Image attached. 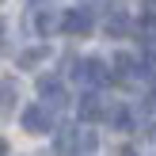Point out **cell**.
<instances>
[{"label":"cell","mask_w":156,"mask_h":156,"mask_svg":"<svg viewBox=\"0 0 156 156\" xmlns=\"http://www.w3.org/2000/svg\"><path fill=\"white\" fill-rule=\"evenodd\" d=\"M53 149H57V156H91L99 149L95 133L91 129H80V126H65L57 133V141H53Z\"/></svg>","instance_id":"obj_1"},{"label":"cell","mask_w":156,"mask_h":156,"mask_svg":"<svg viewBox=\"0 0 156 156\" xmlns=\"http://www.w3.org/2000/svg\"><path fill=\"white\" fill-rule=\"evenodd\" d=\"M73 76H76V84H88V88H99V84L111 80V73H107V65H103L99 57L76 61V65H73Z\"/></svg>","instance_id":"obj_2"},{"label":"cell","mask_w":156,"mask_h":156,"mask_svg":"<svg viewBox=\"0 0 156 156\" xmlns=\"http://www.w3.org/2000/svg\"><path fill=\"white\" fill-rule=\"evenodd\" d=\"M19 122H23V129H27V133H50L53 111H50L46 103H34V107H27V111L19 114Z\"/></svg>","instance_id":"obj_3"},{"label":"cell","mask_w":156,"mask_h":156,"mask_svg":"<svg viewBox=\"0 0 156 156\" xmlns=\"http://www.w3.org/2000/svg\"><path fill=\"white\" fill-rule=\"evenodd\" d=\"M38 95L46 99V107L50 111H61V107L69 103L65 88H61V80H53V76H38Z\"/></svg>","instance_id":"obj_4"},{"label":"cell","mask_w":156,"mask_h":156,"mask_svg":"<svg viewBox=\"0 0 156 156\" xmlns=\"http://www.w3.org/2000/svg\"><path fill=\"white\" fill-rule=\"evenodd\" d=\"M65 34H73V38H84L91 30V12L88 8H73V12H65Z\"/></svg>","instance_id":"obj_5"},{"label":"cell","mask_w":156,"mask_h":156,"mask_svg":"<svg viewBox=\"0 0 156 156\" xmlns=\"http://www.w3.org/2000/svg\"><path fill=\"white\" fill-rule=\"evenodd\" d=\"M76 111H80L84 122H95V118H107V114H111V111H107V103L95 95V91H88V95L80 99V107H76Z\"/></svg>","instance_id":"obj_6"},{"label":"cell","mask_w":156,"mask_h":156,"mask_svg":"<svg viewBox=\"0 0 156 156\" xmlns=\"http://www.w3.org/2000/svg\"><path fill=\"white\" fill-rule=\"evenodd\" d=\"M57 27H65V15L57 19V12H46V8L34 15V30L38 34H50V30H57Z\"/></svg>","instance_id":"obj_7"},{"label":"cell","mask_w":156,"mask_h":156,"mask_svg":"<svg viewBox=\"0 0 156 156\" xmlns=\"http://www.w3.org/2000/svg\"><path fill=\"white\" fill-rule=\"evenodd\" d=\"M114 76H118V80H129V76H137V61L129 57V53H114Z\"/></svg>","instance_id":"obj_8"},{"label":"cell","mask_w":156,"mask_h":156,"mask_svg":"<svg viewBox=\"0 0 156 156\" xmlns=\"http://www.w3.org/2000/svg\"><path fill=\"white\" fill-rule=\"evenodd\" d=\"M126 30H129L126 12H111V15H107V34H126Z\"/></svg>","instance_id":"obj_9"},{"label":"cell","mask_w":156,"mask_h":156,"mask_svg":"<svg viewBox=\"0 0 156 156\" xmlns=\"http://www.w3.org/2000/svg\"><path fill=\"white\" fill-rule=\"evenodd\" d=\"M42 57H46V50H27V53H19V65H23V69H30V65H38Z\"/></svg>","instance_id":"obj_10"},{"label":"cell","mask_w":156,"mask_h":156,"mask_svg":"<svg viewBox=\"0 0 156 156\" xmlns=\"http://www.w3.org/2000/svg\"><path fill=\"white\" fill-rule=\"evenodd\" d=\"M15 107V88H12V80H4V111H12Z\"/></svg>","instance_id":"obj_11"},{"label":"cell","mask_w":156,"mask_h":156,"mask_svg":"<svg viewBox=\"0 0 156 156\" xmlns=\"http://www.w3.org/2000/svg\"><path fill=\"white\" fill-rule=\"evenodd\" d=\"M149 103H152V107H156V91H152V95H149Z\"/></svg>","instance_id":"obj_12"},{"label":"cell","mask_w":156,"mask_h":156,"mask_svg":"<svg viewBox=\"0 0 156 156\" xmlns=\"http://www.w3.org/2000/svg\"><path fill=\"white\" fill-rule=\"evenodd\" d=\"M30 4H46V0H30Z\"/></svg>","instance_id":"obj_13"}]
</instances>
